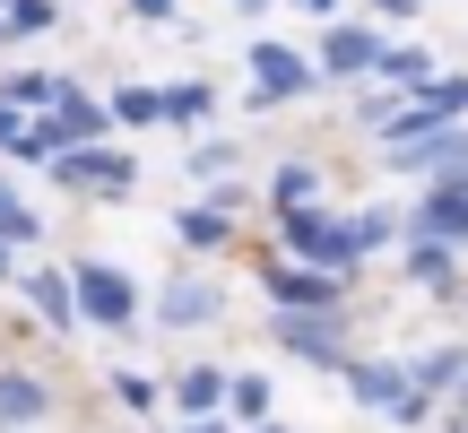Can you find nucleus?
Returning <instances> with one entry per match:
<instances>
[{
  "mask_svg": "<svg viewBox=\"0 0 468 433\" xmlns=\"http://www.w3.org/2000/svg\"><path fill=\"white\" fill-rule=\"evenodd\" d=\"M69 312H79L87 330L131 338V330H139V286L122 278L113 260H79V269H69Z\"/></svg>",
  "mask_w": 468,
  "mask_h": 433,
  "instance_id": "obj_2",
  "label": "nucleus"
},
{
  "mask_svg": "<svg viewBox=\"0 0 468 433\" xmlns=\"http://www.w3.org/2000/svg\"><path fill=\"white\" fill-rule=\"evenodd\" d=\"M191 433H226V425H218V417H200V425H191Z\"/></svg>",
  "mask_w": 468,
  "mask_h": 433,
  "instance_id": "obj_32",
  "label": "nucleus"
},
{
  "mask_svg": "<svg viewBox=\"0 0 468 433\" xmlns=\"http://www.w3.org/2000/svg\"><path fill=\"white\" fill-rule=\"evenodd\" d=\"M347 390L365 407H382L390 425H425V390L408 382V364H347Z\"/></svg>",
  "mask_w": 468,
  "mask_h": 433,
  "instance_id": "obj_6",
  "label": "nucleus"
},
{
  "mask_svg": "<svg viewBox=\"0 0 468 433\" xmlns=\"http://www.w3.org/2000/svg\"><path fill=\"white\" fill-rule=\"evenodd\" d=\"M452 251H460V243H434V234H417V251H408V278L452 295Z\"/></svg>",
  "mask_w": 468,
  "mask_h": 433,
  "instance_id": "obj_15",
  "label": "nucleus"
},
{
  "mask_svg": "<svg viewBox=\"0 0 468 433\" xmlns=\"http://www.w3.org/2000/svg\"><path fill=\"white\" fill-rule=\"evenodd\" d=\"M27 131H35V148L52 156V148H79V139H104V131H113V113H104L87 87H69V79H61V87H52V113H44V121H27Z\"/></svg>",
  "mask_w": 468,
  "mask_h": 433,
  "instance_id": "obj_3",
  "label": "nucleus"
},
{
  "mask_svg": "<svg viewBox=\"0 0 468 433\" xmlns=\"http://www.w3.org/2000/svg\"><path fill=\"white\" fill-rule=\"evenodd\" d=\"M113 399L131 407V417H156V382L148 373H113Z\"/></svg>",
  "mask_w": 468,
  "mask_h": 433,
  "instance_id": "obj_26",
  "label": "nucleus"
},
{
  "mask_svg": "<svg viewBox=\"0 0 468 433\" xmlns=\"http://www.w3.org/2000/svg\"><path fill=\"white\" fill-rule=\"evenodd\" d=\"M191 174H234V139H200L191 148Z\"/></svg>",
  "mask_w": 468,
  "mask_h": 433,
  "instance_id": "obj_28",
  "label": "nucleus"
},
{
  "mask_svg": "<svg viewBox=\"0 0 468 433\" xmlns=\"http://www.w3.org/2000/svg\"><path fill=\"white\" fill-rule=\"evenodd\" d=\"M269 338H278L286 355H303V364H347V347H338V303L330 312H321V303H278Z\"/></svg>",
  "mask_w": 468,
  "mask_h": 433,
  "instance_id": "obj_4",
  "label": "nucleus"
},
{
  "mask_svg": "<svg viewBox=\"0 0 468 433\" xmlns=\"http://www.w3.org/2000/svg\"><path fill=\"white\" fill-rule=\"evenodd\" d=\"M417 113L434 121V131H442V121H468V79H434V87L417 96Z\"/></svg>",
  "mask_w": 468,
  "mask_h": 433,
  "instance_id": "obj_19",
  "label": "nucleus"
},
{
  "mask_svg": "<svg viewBox=\"0 0 468 433\" xmlns=\"http://www.w3.org/2000/svg\"><path fill=\"white\" fill-rule=\"evenodd\" d=\"M373 69H382V79H425V52L417 44H382V52H373Z\"/></svg>",
  "mask_w": 468,
  "mask_h": 433,
  "instance_id": "obj_25",
  "label": "nucleus"
},
{
  "mask_svg": "<svg viewBox=\"0 0 468 433\" xmlns=\"http://www.w3.org/2000/svg\"><path fill=\"white\" fill-rule=\"evenodd\" d=\"M0 278H17V260H9V243H0Z\"/></svg>",
  "mask_w": 468,
  "mask_h": 433,
  "instance_id": "obj_31",
  "label": "nucleus"
},
{
  "mask_svg": "<svg viewBox=\"0 0 468 433\" xmlns=\"http://www.w3.org/2000/svg\"><path fill=\"white\" fill-rule=\"evenodd\" d=\"M417 234H434V243H468V183L434 174V191L417 200Z\"/></svg>",
  "mask_w": 468,
  "mask_h": 433,
  "instance_id": "obj_10",
  "label": "nucleus"
},
{
  "mask_svg": "<svg viewBox=\"0 0 468 433\" xmlns=\"http://www.w3.org/2000/svg\"><path fill=\"white\" fill-rule=\"evenodd\" d=\"M303 9H321V17H330V9H338V0H303Z\"/></svg>",
  "mask_w": 468,
  "mask_h": 433,
  "instance_id": "obj_33",
  "label": "nucleus"
},
{
  "mask_svg": "<svg viewBox=\"0 0 468 433\" xmlns=\"http://www.w3.org/2000/svg\"><path fill=\"white\" fill-rule=\"evenodd\" d=\"M373 9H382V17H417V0H373Z\"/></svg>",
  "mask_w": 468,
  "mask_h": 433,
  "instance_id": "obj_30",
  "label": "nucleus"
},
{
  "mask_svg": "<svg viewBox=\"0 0 468 433\" xmlns=\"http://www.w3.org/2000/svg\"><path fill=\"white\" fill-rule=\"evenodd\" d=\"M226 407H234L243 425H269V407H278V390H269L261 373H234V382H226Z\"/></svg>",
  "mask_w": 468,
  "mask_h": 433,
  "instance_id": "obj_16",
  "label": "nucleus"
},
{
  "mask_svg": "<svg viewBox=\"0 0 468 433\" xmlns=\"http://www.w3.org/2000/svg\"><path fill=\"white\" fill-rule=\"evenodd\" d=\"M208 104H218L208 87H156V121H200Z\"/></svg>",
  "mask_w": 468,
  "mask_h": 433,
  "instance_id": "obj_21",
  "label": "nucleus"
},
{
  "mask_svg": "<svg viewBox=\"0 0 468 433\" xmlns=\"http://www.w3.org/2000/svg\"><path fill=\"white\" fill-rule=\"evenodd\" d=\"M313 96V61H295L286 44H251V104H286Z\"/></svg>",
  "mask_w": 468,
  "mask_h": 433,
  "instance_id": "obj_7",
  "label": "nucleus"
},
{
  "mask_svg": "<svg viewBox=\"0 0 468 433\" xmlns=\"http://www.w3.org/2000/svg\"><path fill=\"white\" fill-rule=\"evenodd\" d=\"M373 52H382V35H373V26H330L321 69H330V79H373Z\"/></svg>",
  "mask_w": 468,
  "mask_h": 433,
  "instance_id": "obj_11",
  "label": "nucleus"
},
{
  "mask_svg": "<svg viewBox=\"0 0 468 433\" xmlns=\"http://www.w3.org/2000/svg\"><path fill=\"white\" fill-rule=\"evenodd\" d=\"M44 165L61 174L69 191H104V200H113V191H131V183H139V165H131V156H122V148H104V139H79V148H52Z\"/></svg>",
  "mask_w": 468,
  "mask_h": 433,
  "instance_id": "obj_5",
  "label": "nucleus"
},
{
  "mask_svg": "<svg viewBox=\"0 0 468 433\" xmlns=\"http://www.w3.org/2000/svg\"><path fill=\"white\" fill-rule=\"evenodd\" d=\"M131 17H148V26H165V17H174V0H131Z\"/></svg>",
  "mask_w": 468,
  "mask_h": 433,
  "instance_id": "obj_29",
  "label": "nucleus"
},
{
  "mask_svg": "<svg viewBox=\"0 0 468 433\" xmlns=\"http://www.w3.org/2000/svg\"><path fill=\"white\" fill-rule=\"evenodd\" d=\"M27 295H35V312H44L52 330H69V321H79V312H69V278H52V269H35Z\"/></svg>",
  "mask_w": 468,
  "mask_h": 433,
  "instance_id": "obj_20",
  "label": "nucleus"
},
{
  "mask_svg": "<svg viewBox=\"0 0 468 433\" xmlns=\"http://www.w3.org/2000/svg\"><path fill=\"white\" fill-rule=\"evenodd\" d=\"M174 234H183L191 251H226V234H234V216H226V208H183V216H174Z\"/></svg>",
  "mask_w": 468,
  "mask_h": 433,
  "instance_id": "obj_14",
  "label": "nucleus"
},
{
  "mask_svg": "<svg viewBox=\"0 0 468 433\" xmlns=\"http://www.w3.org/2000/svg\"><path fill=\"white\" fill-rule=\"evenodd\" d=\"M226 312V286H208V278H174L165 295H156V330H200V321H218Z\"/></svg>",
  "mask_w": 468,
  "mask_h": 433,
  "instance_id": "obj_8",
  "label": "nucleus"
},
{
  "mask_svg": "<svg viewBox=\"0 0 468 433\" xmlns=\"http://www.w3.org/2000/svg\"><path fill=\"white\" fill-rule=\"evenodd\" d=\"M35 234H44V226H35V208L17 200L9 183H0V243H35Z\"/></svg>",
  "mask_w": 468,
  "mask_h": 433,
  "instance_id": "obj_22",
  "label": "nucleus"
},
{
  "mask_svg": "<svg viewBox=\"0 0 468 433\" xmlns=\"http://www.w3.org/2000/svg\"><path fill=\"white\" fill-rule=\"evenodd\" d=\"M261 278H269V295H278V303H321V312L338 303V278H330V269H286V260H269Z\"/></svg>",
  "mask_w": 468,
  "mask_h": 433,
  "instance_id": "obj_12",
  "label": "nucleus"
},
{
  "mask_svg": "<svg viewBox=\"0 0 468 433\" xmlns=\"http://www.w3.org/2000/svg\"><path fill=\"white\" fill-rule=\"evenodd\" d=\"M52 87H61V79H35V69H17V79L0 87V104H9V113H35V104H52Z\"/></svg>",
  "mask_w": 468,
  "mask_h": 433,
  "instance_id": "obj_23",
  "label": "nucleus"
},
{
  "mask_svg": "<svg viewBox=\"0 0 468 433\" xmlns=\"http://www.w3.org/2000/svg\"><path fill=\"white\" fill-rule=\"evenodd\" d=\"M303 200H321V174L313 165H278V174H269V208H303Z\"/></svg>",
  "mask_w": 468,
  "mask_h": 433,
  "instance_id": "obj_17",
  "label": "nucleus"
},
{
  "mask_svg": "<svg viewBox=\"0 0 468 433\" xmlns=\"http://www.w3.org/2000/svg\"><path fill=\"white\" fill-rule=\"evenodd\" d=\"M460 373H468V355H460V347H434V355H417V364H408V382L434 399V390H452Z\"/></svg>",
  "mask_w": 468,
  "mask_h": 433,
  "instance_id": "obj_18",
  "label": "nucleus"
},
{
  "mask_svg": "<svg viewBox=\"0 0 468 433\" xmlns=\"http://www.w3.org/2000/svg\"><path fill=\"white\" fill-rule=\"evenodd\" d=\"M52 417V390H44V373H27V364H0V433H27V425H44Z\"/></svg>",
  "mask_w": 468,
  "mask_h": 433,
  "instance_id": "obj_9",
  "label": "nucleus"
},
{
  "mask_svg": "<svg viewBox=\"0 0 468 433\" xmlns=\"http://www.w3.org/2000/svg\"><path fill=\"white\" fill-rule=\"evenodd\" d=\"M104 113H113V121H156V87H122Z\"/></svg>",
  "mask_w": 468,
  "mask_h": 433,
  "instance_id": "obj_27",
  "label": "nucleus"
},
{
  "mask_svg": "<svg viewBox=\"0 0 468 433\" xmlns=\"http://www.w3.org/2000/svg\"><path fill=\"white\" fill-rule=\"evenodd\" d=\"M251 433H286V425H251Z\"/></svg>",
  "mask_w": 468,
  "mask_h": 433,
  "instance_id": "obj_34",
  "label": "nucleus"
},
{
  "mask_svg": "<svg viewBox=\"0 0 468 433\" xmlns=\"http://www.w3.org/2000/svg\"><path fill=\"white\" fill-rule=\"evenodd\" d=\"M382 243H390V216L382 208H365V216H330L321 200L286 208V251L313 260V269H356L365 251H382Z\"/></svg>",
  "mask_w": 468,
  "mask_h": 433,
  "instance_id": "obj_1",
  "label": "nucleus"
},
{
  "mask_svg": "<svg viewBox=\"0 0 468 433\" xmlns=\"http://www.w3.org/2000/svg\"><path fill=\"white\" fill-rule=\"evenodd\" d=\"M174 399H183V417H218V407H226V373L218 364H191L183 382H174Z\"/></svg>",
  "mask_w": 468,
  "mask_h": 433,
  "instance_id": "obj_13",
  "label": "nucleus"
},
{
  "mask_svg": "<svg viewBox=\"0 0 468 433\" xmlns=\"http://www.w3.org/2000/svg\"><path fill=\"white\" fill-rule=\"evenodd\" d=\"M0 17H9V44H17V35H44L52 26V0H0Z\"/></svg>",
  "mask_w": 468,
  "mask_h": 433,
  "instance_id": "obj_24",
  "label": "nucleus"
}]
</instances>
